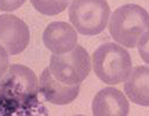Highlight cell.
<instances>
[{
    "label": "cell",
    "mask_w": 149,
    "mask_h": 116,
    "mask_svg": "<svg viewBox=\"0 0 149 116\" xmlns=\"http://www.w3.org/2000/svg\"><path fill=\"white\" fill-rule=\"evenodd\" d=\"M38 92L34 73L24 65H11L0 78V115L34 112L39 106Z\"/></svg>",
    "instance_id": "1"
},
{
    "label": "cell",
    "mask_w": 149,
    "mask_h": 116,
    "mask_svg": "<svg viewBox=\"0 0 149 116\" xmlns=\"http://www.w3.org/2000/svg\"><path fill=\"white\" fill-rule=\"evenodd\" d=\"M149 14L141 6L129 3L117 9L112 15L109 31L115 41L134 48L142 38L149 36Z\"/></svg>",
    "instance_id": "2"
},
{
    "label": "cell",
    "mask_w": 149,
    "mask_h": 116,
    "mask_svg": "<svg viewBox=\"0 0 149 116\" xmlns=\"http://www.w3.org/2000/svg\"><path fill=\"white\" fill-rule=\"evenodd\" d=\"M93 61L95 73L106 84L113 85L125 81L132 71L129 53L113 42L98 47L93 55Z\"/></svg>",
    "instance_id": "3"
},
{
    "label": "cell",
    "mask_w": 149,
    "mask_h": 116,
    "mask_svg": "<svg viewBox=\"0 0 149 116\" xmlns=\"http://www.w3.org/2000/svg\"><path fill=\"white\" fill-rule=\"evenodd\" d=\"M110 9L106 0H74L69 9V20L81 34L95 36L108 23Z\"/></svg>",
    "instance_id": "4"
},
{
    "label": "cell",
    "mask_w": 149,
    "mask_h": 116,
    "mask_svg": "<svg viewBox=\"0 0 149 116\" xmlns=\"http://www.w3.org/2000/svg\"><path fill=\"white\" fill-rule=\"evenodd\" d=\"M88 52L80 45L64 54H53L49 67L52 76L66 85H80L91 70Z\"/></svg>",
    "instance_id": "5"
},
{
    "label": "cell",
    "mask_w": 149,
    "mask_h": 116,
    "mask_svg": "<svg viewBox=\"0 0 149 116\" xmlns=\"http://www.w3.org/2000/svg\"><path fill=\"white\" fill-rule=\"evenodd\" d=\"M30 34L25 23L11 14L0 15V45L10 55L23 52L29 44Z\"/></svg>",
    "instance_id": "6"
},
{
    "label": "cell",
    "mask_w": 149,
    "mask_h": 116,
    "mask_svg": "<svg viewBox=\"0 0 149 116\" xmlns=\"http://www.w3.org/2000/svg\"><path fill=\"white\" fill-rule=\"evenodd\" d=\"M94 116H127L129 103L117 88L106 87L97 93L92 103Z\"/></svg>",
    "instance_id": "7"
},
{
    "label": "cell",
    "mask_w": 149,
    "mask_h": 116,
    "mask_svg": "<svg viewBox=\"0 0 149 116\" xmlns=\"http://www.w3.org/2000/svg\"><path fill=\"white\" fill-rule=\"evenodd\" d=\"M77 34L68 23H51L44 31L43 39L46 47L54 54H64L72 50L76 46Z\"/></svg>",
    "instance_id": "8"
},
{
    "label": "cell",
    "mask_w": 149,
    "mask_h": 116,
    "mask_svg": "<svg viewBox=\"0 0 149 116\" xmlns=\"http://www.w3.org/2000/svg\"><path fill=\"white\" fill-rule=\"evenodd\" d=\"M40 91L48 102L58 105L70 103L79 93L80 85H66L55 79L49 67L43 71L40 78Z\"/></svg>",
    "instance_id": "9"
},
{
    "label": "cell",
    "mask_w": 149,
    "mask_h": 116,
    "mask_svg": "<svg viewBox=\"0 0 149 116\" xmlns=\"http://www.w3.org/2000/svg\"><path fill=\"white\" fill-rule=\"evenodd\" d=\"M124 89L133 103L149 106V68L141 66L135 68L127 78Z\"/></svg>",
    "instance_id": "10"
},
{
    "label": "cell",
    "mask_w": 149,
    "mask_h": 116,
    "mask_svg": "<svg viewBox=\"0 0 149 116\" xmlns=\"http://www.w3.org/2000/svg\"><path fill=\"white\" fill-rule=\"evenodd\" d=\"M30 2L37 11L48 16L60 13L69 4L68 1L61 0H30Z\"/></svg>",
    "instance_id": "11"
},
{
    "label": "cell",
    "mask_w": 149,
    "mask_h": 116,
    "mask_svg": "<svg viewBox=\"0 0 149 116\" xmlns=\"http://www.w3.org/2000/svg\"><path fill=\"white\" fill-rule=\"evenodd\" d=\"M26 0H0V10L12 12L21 7Z\"/></svg>",
    "instance_id": "12"
},
{
    "label": "cell",
    "mask_w": 149,
    "mask_h": 116,
    "mask_svg": "<svg viewBox=\"0 0 149 116\" xmlns=\"http://www.w3.org/2000/svg\"><path fill=\"white\" fill-rule=\"evenodd\" d=\"M9 66L8 54L5 49L0 45V78L6 73Z\"/></svg>",
    "instance_id": "13"
},
{
    "label": "cell",
    "mask_w": 149,
    "mask_h": 116,
    "mask_svg": "<svg viewBox=\"0 0 149 116\" xmlns=\"http://www.w3.org/2000/svg\"><path fill=\"white\" fill-rule=\"evenodd\" d=\"M61 1H68L69 0H61Z\"/></svg>",
    "instance_id": "14"
}]
</instances>
